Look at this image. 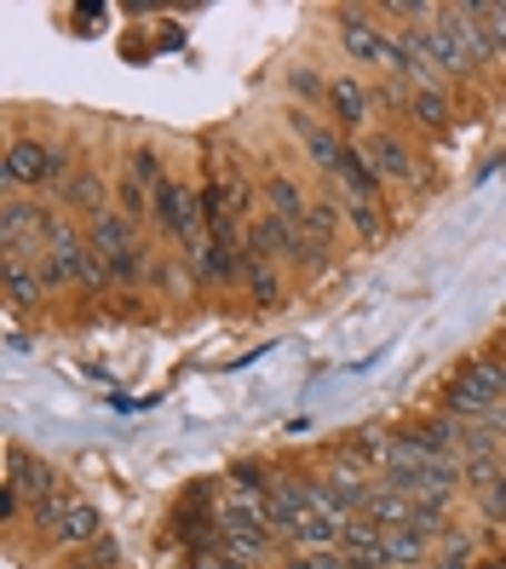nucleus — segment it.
Instances as JSON below:
<instances>
[{
  "mask_svg": "<svg viewBox=\"0 0 506 569\" xmlns=\"http://www.w3.org/2000/svg\"><path fill=\"white\" fill-rule=\"evenodd\" d=\"M426 47L437 58V70H444V81H472V76L495 70L478 7H437V18L426 23Z\"/></svg>",
  "mask_w": 506,
  "mask_h": 569,
  "instance_id": "1",
  "label": "nucleus"
},
{
  "mask_svg": "<svg viewBox=\"0 0 506 569\" xmlns=\"http://www.w3.org/2000/svg\"><path fill=\"white\" fill-rule=\"evenodd\" d=\"M36 271L47 282V293H98V288H110V271H105V253L92 248L87 237V224H63L58 237L36 253Z\"/></svg>",
  "mask_w": 506,
  "mask_h": 569,
  "instance_id": "2",
  "label": "nucleus"
},
{
  "mask_svg": "<svg viewBox=\"0 0 506 569\" xmlns=\"http://www.w3.org/2000/svg\"><path fill=\"white\" fill-rule=\"evenodd\" d=\"M70 167H76L70 144H52L41 132H18L7 144V156H0V184L18 190V196H52L70 179Z\"/></svg>",
  "mask_w": 506,
  "mask_h": 569,
  "instance_id": "3",
  "label": "nucleus"
},
{
  "mask_svg": "<svg viewBox=\"0 0 506 569\" xmlns=\"http://www.w3.org/2000/svg\"><path fill=\"white\" fill-rule=\"evenodd\" d=\"M282 121L294 127V139H299V150H306L317 184H340L346 156H351V139H346V132L334 127V121H323L317 110H306V104H288V116H282Z\"/></svg>",
  "mask_w": 506,
  "mask_h": 569,
  "instance_id": "4",
  "label": "nucleus"
},
{
  "mask_svg": "<svg viewBox=\"0 0 506 569\" xmlns=\"http://www.w3.org/2000/svg\"><path fill=\"white\" fill-rule=\"evenodd\" d=\"M156 230H161V242H173L179 253L185 248H196L201 237H208V219H201V190L190 184V179H167V184H156V219H150Z\"/></svg>",
  "mask_w": 506,
  "mask_h": 569,
  "instance_id": "5",
  "label": "nucleus"
},
{
  "mask_svg": "<svg viewBox=\"0 0 506 569\" xmlns=\"http://www.w3.org/2000/svg\"><path fill=\"white\" fill-rule=\"evenodd\" d=\"M340 47L351 58V70H375V76H391V36L386 23H375L368 7H340Z\"/></svg>",
  "mask_w": 506,
  "mask_h": 569,
  "instance_id": "6",
  "label": "nucleus"
},
{
  "mask_svg": "<svg viewBox=\"0 0 506 569\" xmlns=\"http://www.w3.org/2000/svg\"><path fill=\"white\" fill-rule=\"evenodd\" d=\"M375 81H368L363 70H340L334 76V87H328V121L346 132V139L357 144L368 127H375Z\"/></svg>",
  "mask_w": 506,
  "mask_h": 569,
  "instance_id": "7",
  "label": "nucleus"
},
{
  "mask_svg": "<svg viewBox=\"0 0 506 569\" xmlns=\"http://www.w3.org/2000/svg\"><path fill=\"white\" fill-rule=\"evenodd\" d=\"M357 150L375 161V173L386 184H426V167H420V150L415 144H403V132L397 127H368Z\"/></svg>",
  "mask_w": 506,
  "mask_h": 569,
  "instance_id": "8",
  "label": "nucleus"
},
{
  "mask_svg": "<svg viewBox=\"0 0 506 569\" xmlns=\"http://www.w3.org/2000/svg\"><path fill=\"white\" fill-rule=\"evenodd\" d=\"M52 202L70 213L76 224H92L98 213L110 208V184H105V173H98L92 161H76V167H70V179L52 190Z\"/></svg>",
  "mask_w": 506,
  "mask_h": 569,
  "instance_id": "9",
  "label": "nucleus"
},
{
  "mask_svg": "<svg viewBox=\"0 0 506 569\" xmlns=\"http://www.w3.org/2000/svg\"><path fill=\"white\" fill-rule=\"evenodd\" d=\"M0 277H7V311H12V322H18L23 311H41L47 282H41V271H36V253L0 248Z\"/></svg>",
  "mask_w": 506,
  "mask_h": 569,
  "instance_id": "10",
  "label": "nucleus"
},
{
  "mask_svg": "<svg viewBox=\"0 0 506 569\" xmlns=\"http://www.w3.org/2000/svg\"><path fill=\"white\" fill-rule=\"evenodd\" d=\"M259 202L271 208V213H282L288 224H306V213H311L317 196L299 184L288 167H271V161H265V167H259Z\"/></svg>",
  "mask_w": 506,
  "mask_h": 569,
  "instance_id": "11",
  "label": "nucleus"
},
{
  "mask_svg": "<svg viewBox=\"0 0 506 569\" xmlns=\"http://www.w3.org/2000/svg\"><path fill=\"white\" fill-rule=\"evenodd\" d=\"M0 483H12V489L29 500V507H36V500H47L52 489H63V478L52 472V466H47L36 449H23L18 438L7 443V478H0Z\"/></svg>",
  "mask_w": 506,
  "mask_h": 569,
  "instance_id": "12",
  "label": "nucleus"
},
{
  "mask_svg": "<svg viewBox=\"0 0 506 569\" xmlns=\"http://www.w3.org/2000/svg\"><path fill=\"white\" fill-rule=\"evenodd\" d=\"M449 386L472 391L478 403H506V351H478V357L455 362Z\"/></svg>",
  "mask_w": 506,
  "mask_h": 569,
  "instance_id": "13",
  "label": "nucleus"
},
{
  "mask_svg": "<svg viewBox=\"0 0 506 569\" xmlns=\"http://www.w3.org/2000/svg\"><path fill=\"white\" fill-rule=\"evenodd\" d=\"M323 483H328V507L340 512V518H357L368 507V495H375V478L357 472V466H346V460H328L323 466Z\"/></svg>",
  "mask_w": 506,
  "mask_h": 569,
  "instance_id": "14",
  "label": "nucleus"
},
{
  "mask_svg": "<svg viewBox=\"0 0 506 569\" xmlns=\"http://www.w3.org/2000/svg\"><path fill=\"white\" fill-rule=\"evenodd\" d=\"M340 552H346V563H357V569H391V558H386V529L368 518V512L346 518Z\"/></svg>",
  "mask_w": 506,
  "mask_h": 569,
  "instance_id": "15",
  "label": "nucleus"
},
{
  "mask_svg": "<svg viewBox=\"0 0 506 569\" xmlns=\"http://www.w3.org/2000/svg\"><path fill=\"white\" fill-rule=\"evenodd\" d=\"M92 541H105V518H98L92 500H76V507L63 512V523L47 535V547H58L63 558H70V552H87Z\"/></svg>",
  "mask_w": 506,
  "mask_h": 569,
  "instance_id": "16",
  "label": "nucleus"
},
{
  "mask_svg": "<svg viewBox=\"0 0 506 569\" xmlns=\"http://www.w3.org/2000/svg\"><path fill=\"white\" fill-rule=\"evenodd\" d=\"M386 449H391V431H386V426H357V431H346V438H340V449H334V460H346V466H357V472L380 478V466H386Z\"/></svg>",
  "mask_w": 506,
  "mask_h": 569,
  "instance_id": "17",
  "label": "nucleus"
},
{
  "mask_svg": "<svg viewBox=\"0 0 506 569\" xmlns=\"http://www.w3.org/2000/svg\"><path fill=\"white\" fill-rule=\"evenodd\" d=\"M403 116L426 132H449L455 127V98H449V87H409V110Z\"/></svg>",
  "mask_w": 506,
  "mask_h": 569,
  "instance_id": "18",
  "label": "nucleus"
},
{
  "mask_svg": "<svg viewBox=\"0 0 506 569\" xmlns=\"http://www.w3.org/2000/svg\"><path fill=\"white\" fill-rule=\"evenodd\" d=\"M328 190H334V202H340V213H346V230H357L363 242H380V230H386L380 202H368V196H351V190H340V184H328Z\"/></svg>",
  "mask_w": 506,
  "mask_h": 569,
  "instance_id": "19",
  "label": "nucleus"
},
{
  "mask_svg": "<svg viewBox=\"0 0 506 569\" xmlns=\"http://www.w3.org/2000/svg\"><path fill=\"white\" fill-rule=\"evenodd\" d=\"M242 288H248L254 306H282V293H288V288H282V264L248 253V264H242Z\"/></svg>",
  "mask_w": 506,
  "mask_h": 569,
  "instance_id": "20",
  "label": "nucleus"
},
{
  "mask_svg": "<svg viewBox=\"0 0 506 569\" xmlns=\"http://www.w3.org/2000/svg\"><path fill=\"white\" fill-rule=\"evenodd\" d=\"M363 512L375 518L380 529H403V523H415V495H403V489H391V483L375 478V495H368Z\"/></svg>",
  "mask_w": 506,
  "mask_h": 569,
  "instance_id": "21",
  "label": "nucleus"
},
{
  "mask_svg": "<svg viewBox=\"0 0 506 569\" xmlns=\"http://www.w3.org/2000/svg\"><path fill=\"white\" fill-rule=\"evenodd\" d=\"M282 81H288V92H294V104H306V110H328V87H334V76H323L317 63H288Z\"/></svg>",
  "mask_w": 506,
  "mask_h": 569,
  "instance_id": "22",
  "label": "nucleus"
},
{
  "mask_svg": "<svg viewBox=\"0 0 506 569\" xmlns=\"http://www.w3.org/2000/svg\"><path fill=\"white\" fill-rule=\"evenodd\" d=\"M340 190H351V196H368V202H380V208H386V179L375 173V161H368V156H363L357 144H351V156H346Z\"/></svg>",
  "mask_w": 506,
  "mask_h": 569,
  "instance_id": "23",
  "label": "nucleus"
},
{
  "mask_svg": "<svg viewBox=\"0 0 506 569\" xmlns=\"http://www.w3.org/2000/svg\"><path fill=\"white\" fill-rule=\"evenodd\" d=\"M500 478V449H478V455H460V489L466 500L472 495H484L489 483Z\"/></svg>",
  "mask_w": 506,
  "mask_h": 569,
  "instance_id": "24",
  "label": "nucleus"
},
{
  "mask_svg": "<svg viewBox=\"0 0 506 569\" xmlns=\"http://www.w3.org/2000/svg\"><path fill=\"white\" fill-rule=\"evenodd\" d=\"M76 500H81V495H76L70 483H63V489H52L47 500H36V507H29V529H36V535H52V529L63 523V512L76 507Z\"/></svg>",
  "mask_w": 506,
  "mask_h": 569,
  "instance_id": "25",
  "label": "nucleus"
},
{
  "mask_svg": "<svg viewBox=\"0 0 506 569\" xmlns=\"http://www.w3.org/2000/svg\"><path fill=\"white\" fill-rule=\"evenodd\" d=\"M121 167H127V173L139 179V184H150V190L173 179V173H167V167H161V150H156V144H132V150L121 156Z\"/></svg>",
  "mask_w": 506,
  "mask_h": 569,
  "instance_id": "26",
  "label": "nucleus"
},
{
  "mask_svg": "<svg viewBox=\"0 0 506 569\" xmlns=\"http://www.w3.org/2000/svg\"><path fill=\"white\" fill-rule=\"evenodd\" d=\"M472 523H484V529L506 523V478H495L484 495H472Z\"/></svg>",
  "mask_w": 506,
  "mask_h": 569,
  "instance_id": "27",
  "label": "nucleus"
},
{
  "mask_svg": "<svg viewBox=\"0 0 506 569\" xmlns=\"http://www.w3.org/2000/svg\"><path fill=\"white\" fill-rule=\"evenodd\" d=\"M58 569H121V547H116L110 535H105V541H92L87 552H70V558H63Z\"/></svg>",
  "mask_w": 506,
  "mask_h": 569,
  "instance_id": "28",
  "label": "nucleus"
},
{
  "mask_svg": "<svg viewBox=\"0 0 506 569\" xmlns=\"http://www.w3.org/2000/svg\"><path fill=\"white\" fill-rule=\"evenodd\" d=\"M282 569H346L340 547H323V552H282Z\"/></svg>",
  "mask_w": 506,
  "mask_h": 569,
  "instance_id": "29",
  "label": "nucleus"
},
{
  "mask_svg": "<svg viewBox=\"0 0 506 569\" xmlns=\"http://www.w3.org/2000/svg\"><path fill=\"white\" fill-rule=\"evenodd\" d=\"M478 18H484V36H489L495 63H506V0H500V7H478Z\"/></svg>",
  "mask_w": 506,
  "mask_h": 569,
  "instance_id": "30",
  "label": "nucleus"
},
{
  "mask_svg": "<svg viewBox=\"0 0 506 569\" xmlns=\"http://www.w3.org/2000/svg\"><path fill=\"white\" fill-rule=\"evenodd\" d=\"M190 569H242V563H236V558L214 541V547H196V552H190Z\"/></svg>",
  "mask_w": 506,
  "mask_h": 569,
  "instance_id": "31",
  "label": "nucleus"
},
{
  "mask_svg": "<svg viewBox=\"0 0 506 569\" xmlns=\"http://www.w3.org/2000/svg\"><path fill=\"white\" fill-rule=\"evenodd\" d=\"M0 518H7L12 529H18L23 518H29V500H23V495H18L12 483H0Z\"/></svg>",
  "mask_w": 506,
  "mask_h": 569,
  "instance_id": "32",
  "label": "nucleus"
},
{
  "mask_svg": "<svg viewBox=\"0 0 506 569\" xmlns=\"http://www.w3.org/2000/svg\"><path fill=\"white\" fill-rule=\"evenodd\" d=\"M478 558H455V552H431V569H472Z\"/></svg>",
  "mask_w": 506,
  "mask_h": 569,
  "instance_id": "33",
  "label": "nucleus"
},
{
  "mask_svg": "<svg viewBox=\"0 0 506 569\" xmlns=\"http://www.w3.org/2000/svg\"><path fill=\"white\" fill-rule=\"evenodd\" d=\"M415 569H431V563H415Z\"/></svg>",
  "mask_w": 506,
  "mask_h": 569,
  "instance_id": "34",
  "label": "nucleus"
},
{
  "mask_svg": "<svg viewBox=\"0 0 506 569\" xmlns=\"http://www.w3.org/2000/svg\"><path fill=\"white\" fill-rule=\"evenodd\" d=\"M346 569H357V563H346Z\"/></svg>",
  "mask_w": 506,
  "mask_h": 569,
  "instance_id": "35",
  "label": "nucleus"
},
{
  "mask_svg": "<svg viewBox=\"0 0 506 569\" xmlns=\"http://www.w3.org/2000/svg\"><path fill=\"white\" fill-rule=\"evenodd\" d=\"M271 569H282V563H271Z\"/></svg>",
  "mask_w": 506,
  "mask_h": 569,
  "instance_id": "36",
  "label": "nucleus"
}]
</instances>
